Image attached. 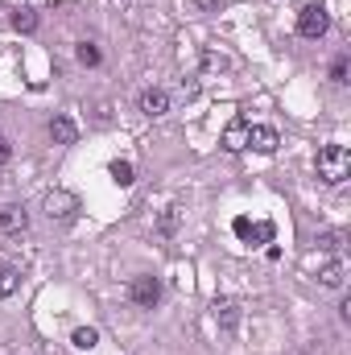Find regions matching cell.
Returning a JSON list of instances; mask_svg holds the SVG:
<instances>
[{"label":"cell","mask_w":351,"mask_h":355,"mask_svg":"<svg viewBox=\"0 0 351 355\" xmlns=\"http://www.w3.org/2000/svg\"><path fill=\"white\" fill-rule=\"evenodd\" d=\"M42 207H46V215H50V219H58V223H71V219H75V211H79V198H75L71 190H50Z\"/></svg>","instance_id":"3"},{"label":"cell","mask_w":351,"mask_h":355,"mask_svg":"<svg viewBox=\"0 0 351 355\" xmlns=\"http://www.w3.org/2000/svg\"><path fill=\"white\" fill-rule=\"evenodd\" d=\"M75 58H79L83 67H99V62H103V54L95 50V42H79V50H75Z\"/></svg>","instance_id":"14"},{"label":"cell","mask_w":351,"mask_h":355,"mask_svg":"<svg viewBox=\"0 0 351 355\" xmlns=\"http://www.w3.org/2000/svg\"><path fill=\"white\" fill-rule=\"evenodd\" d=\"M331 79H335V83H348V54H339V58H335V67H331Z\"/></svg>","instance_id":"19"},{"label":"cell","mask_w":351,"mask_h":355,"mask_svg":"<svg viewBox=\"0 0 351 355\" xmlns=\"http://www.w3.org/2000/svg\"><path fill=\"white\" fill-rule=\"evenodd\" d=\"M215 322H219L223 331H236V322H240V306H236V302H228V297H223V302H215Z\"/></svg>","instance_id":"11"},{"label":"cell","mask_w":351,"mask_h":355,"mask_svg":"<svg viewBox=\"0 0 351 355\" xmlns=\"http://www.w3.org/2000/svg\"><path fill=\"white\" fill-rule=\"evenodd\" d=\"M112 182L116 186H132V166L128 162H112Z\"/></svg>","instance_id":"16"},{"label":"cell","mask_w":351,"mask_h":355,"mask_svg":"<svg viewBox=\"0 0 351 355\" xmlns=\"http://www.w3.org/2000/svg\"><path fill=\"white\" fill-rule=\"evenodd\" d=\"M8 157H12V145H8V137L0 132V166H8Z\"/></svg>","instance_id":"21"},{"label":"cell","mask_w":351,"mask_h":355,"mask_svg":"<svg viewBox=\"0 0 351 355\" xmlns=\"http://www.w3.org/2000/svg\"><path fill=\"white\" fill-rule=\"evenodd\" d=\"M190 4H194L198 12H219V8H223V0H190Z\"/></svg>","instance_id":"20"},{"label":"cell","mask_w":351,"mask_h":355,"mask_svg":"<svg viewBox=\"0 0 351 355\" xmlns=\"http://www.w3.org/2000/svg\"><path fill=\"white\" fill-rule=\"evenodd\" d=\"M318 281H323L327 289H339V285H343V265H339V261H331V265L318 272Z\"/></svg>","instance_id":"13"},{"label":"cell","mask_w":351,"mask_h":355,"mask_svg":"<svg viewBox=\"0 0 351 355\" xmlns=\"http://www.w3.org/2000/svg\"><path fill=\"white\" fill-rule=\"evenodd\" d=\"M25 227H29V211H25V207H17V202H12V207H4V211H0V232L21 236Z\"/></svg>","instance_id":"8"},{"label":"cell","mask_w":351,"mask_h":355,"mask_svg":"<svg viewBox=\"0 0 351 355\" xmlns=\"http://www.w3.org/2000/svg\"><path fill=\"white\" fill-rule=\"evenodd\" d=\"M95 343H99V335H95L91 327H79V331H75V347H83V352H91Z\"/></svg>","instance_id":"18"},{"label":"cell","mask_w":351,"mask_h":355,"mask_svg":"<svg viewBox=\"0 0 351 355\" xmlns=\"http://www.w3.org/2000/svg\"><path fill=\"white\" fill-rule=\"evenodd\" d=\"M12 25H17L21 33H29V29H37V12H33V8H21V12L12 17Z\"/></svg>","instance_id":"17"},{"label":"cell","mask_w":351,"mask_h":355,"mask_svg":"<svg viewBox=\"0 0 351 355\" xmlns=\"http://www.w3.org/2000/svg\"><path fill=\"white\" fill-rule=\"evenodd\" d=\"M277 145H281L277 128H268V124H248V149H257V153H277Z\"/></svg>","instance_id":"5"},{"label":"cell","mask_w":351,"mask_h":355,"mask_svg":"<svg viewBox=\"0 0 351 355\" xmlns=\"http://www.w3.org/2000/svg\"><path fill=\"white\" fill-rule=\"evenodd\" d=\"M50 137H54V145H75L79 141V124L71 116H54L50 120Z\"/></svg>","instance_id":"10"},{"label":"cell","mask_w":351,"mask_h":355,"mask_svg":"<svg viewBox=\"0 0 351 355\" xmlns=\"http://www.w3.org/2000/svg\"><path fill=\"white\" fill-rule=\"evenodd\" d=\"M203 67H207V71H223L228 62H223V58H215V54H207V58H203Z\"/></svg>","instance_id":"22"},{"label":"cell","mask_w":351,"mask_h":355,"mask_svg":"<svg viewBox=\"0 0 351 355\" xmlns=\"http://www.w3.org/2000/svg\"><path fill=\"white\" fill-rule=\"evenodd\" d=\"M327 29H331V12H327V4H323V0H302V8H298V33L310 37V42H318Z\"/></svg>","instance_id":"2"},{"label":"cell","mask_w":351,"mask_h":355,"mask_svg":"<svg viewBox=\"0 0 351 355\" xmlns=\"http://www.w3.org/2000/svg\"><path fill=\"white\" fill-rule=\"evenodd\" d=\"M232 227H236V236H240V240H248V244H268V240H273V223H252V219H236Z\"/></svg>","instance_id":"7"},{"label":"cell","mask_w":351,"mask_h":355,"mask_svg":"<svg viewBox=\"0 0 351 355\" xmlns=\"http://www.w3.org/2000/svg\"><path fill=\"white\" fill-rule=\"evenodd\" d=\"M128 297H132L141 310H153V306L162 302V281H157V277H137V281L128 285Z\"/></svg>","instance_id":"4"},{"label":"cell","mask_w":351,"mask_h":355,"mask_svg":"<svg viewBox=\"0 0 351 355\" xmlns=\"http://www.w3.org/2000/svg\"><path fill=\"white\" fill-rule=\"evenodd\" d=\"M314 170H318V178H323L327 186L348 182V178H351V153H348V145H327V149H318Z\"/></svg>","instance_id":"1"},{"label":"cell","mask_w":351,"mask_h":355,"mask_svg":"<svg viewBox=\"0 0 351 355\" xmlns=\"http://www.w3.org/2000/svg\"><path fill=\"white\" fill-rule=\"evenodd\" d=\"M223 149H228V153H244V149H248V120H244V116H236V120L223 128Z\"/></svg>","instance_id":"6"},{"label":"cell","mask_w":351,"mask_h":355,"mask_svg":"<svg viewBox=\"0 0 351 355\" xmlns=\"http://www.w3.org/2000/svg\"><path fill=\"white\" fill-rule=\"evenodd\" d=\"M17 285H21V272H17L12 265H0V302H4V297H12V293H17Z\"/></svg>","instance_id":"12"},{"label":"cell","mask_w":351,"mask_h":355,"mask_svg":"<svg viewBox=\"0 0 351 355\" xmlns=\"http://www.w3.org/2000/svg\"><path fill=\"white\" fill-rule=\"evenodd\" d=\"M141 112H145V116H153V120H157V116H166V112H170V95H166L162 87L141 91Z\"/></svg>","instance_id":"9"},{"label":"cell","mask_w":351,"mask_h":355,"mask_svg":"<svg viewBox=\"0 0 351 355\" xmlns=\"http://www.w3.org/2000/svg\"><path fill=\"white\" fill-rule=\"evenodd\" d=\"M178 219H182V215H178V207H166V215L157 219V232H162V236H174V232H178Z\"/></svg>","instance_id":"15"}]
</instances>
